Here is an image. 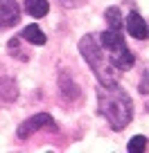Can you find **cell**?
<instances>
[{"instance_id":"cell-1","label":"cell","mask_w":149,"mask_h":153,"mask_svg":"<svg viewBox=\"0 0 149 153\" xmlns=\"http://www.w3.org/2000/svg\"><path fill=\"white\" fill-rule=\"evenodd\" d=\"M97 97H100V110L106 117V122L111 124V128L122 131L131 122V115H133L129 95L113 81V83H100Z\"/></svg>"},{"instance_id":"cell-2","label":"cell","mask_w":149,"mask_h":153,"mask_svg":"<svg viewBox=\"0 0 149 153\" xmlns=\"http://www.w3.org/2000/svg\"><path fill=\"white\" fill-rule=\"evenodd\" d=\"M79 52H82V56L88 61V65L93 68V72L97 74L100 83H113V81H115L113 74H111V70L106 68V63H104L102 48H97V43H95V38H93V36H84L82 41H79Z\"/></svg>"},{"instance_id":"cell-3","label":"cell","mask_w":149,"mask_h":153,"mask_svg":"<svg viewBox=\"0 0 149 153\" xmlns=\"http://www.w3.org/2000/svg\"><path fill=\"white\" fill-rule=\"evenodd\" d=\"M39 128H54L52 117H50V115L39 113V115H34V117H29V120H25L23 124L18 126V137L25 140V137H29L32 133H36Z\"/></svg>"},{"instance_id":"cell-4","label":"cell","mask_w":149,"mask_h":153,"mask_svg":"<svg viewBox=\"0 0 149 153\" xmlns=\"http://www.w3.org/2000/svg\"><path fill=\"white\" fill-rule=\"evenodd\" d=\"M20 18V9L16 0H0V27H11Z\"/></svg>"},{"instance_id":"cell-5","label":"cell","mask_w":149,"mask_h":153,"mask_svg":"<svg viewBox=\"0 0 149 153\" xmlns=\"http://www.w3.org/2000/svg\"><path fill=\"white\" fill-rule=\"evenodd\" d=\"M127 32H129L133 38H138V41H145V38L149 36V27H147L145 18L138 14V11H131V14L127 16Z\"/></svg>"},{"instance_id":"cell-6","label":"cell","mask_w":149,"mask_h":153,"mask_svg":"<svg viewBox=\"0 0 149 153\" xmlns=\"http://www.w3.org/2000/svg\"><path fill=\"white\" fill-rule=\"evenodd\" d=\"M133 63H136V59L127 45H122L118 50H111V65L113 68H118V70H131Z\"/></svg>"},{"instance_id":"cell-7","label":"cell","mask_w":149,"mask_h":153,"mask_svg":"<svg viewBox=\"0 0 149 153\" xmlns=\"http://www.w3.org/2000/svg\"><path fill=\"white\" fill-rule=\"evenodd\" d=\"M124 45V38H122V32L120 29H106V32H102V48L104 50H118Z\"/></svg>"},{"instance_id":"cell-8","label":"cell","mask_w":149,"mask_h":153,"mask_svg":"<svg viewBox=\"0 0 149 153\" xmlns=\"http://www.w3.org/2000/svg\"><path fill=\"white\" fill-rule=\"evenodd\" d=\"M25 9L34 18H43L50 11V5H48V0H25Z\"/></svg>"},{"instance_id":"cell-9","label":"cell","mask_w":149,"mask_h":153,"mask_svg":"<svg viewBox=\"0 0 149 153\" xmlns=\"http://www.w3.org/2000/svg\"><path fill=\"white\" fill-rule=\"evenodd\" d=\"M23 38L29 41V43H34V45H45V41H48L39 25H27V27L23 29Z\"/></svg>"},{"instance_id":"cell-10","label":"cell","mask_w":149,"mask_h":153,"mask_svg":"<svg viewBox=\"0 0 149 153\" xmlns=\"http://www.w3.org/2000/svg\"><path fill=\"white\" fill-rule=\"evenodd\" d=\"M104 14H106V20H109V25L113 29H122V14L118 7H109Z\"/></svg>"},{"instance_id":"cell-11","label":"cell","mask_w":149,"mask_h":153,"mask_svg":"<svg viewBox=\"0 0 149 153\" xmlns=\"http://www.w3.org/2000/svg\"><path fill=\"white\" fill-rule=\"evenodd\" d=\"M127 149H129V153H140L147 149V137L145 135H133V137L129 140V144H127Z\"/></svg>"},{"instance_id":"cell-12","label":"cell","mask_w":149,"mask_h":153,"mask_svg":"<svg viewBox=\"0 0 149 153\" xmlns=\"http://www.w3.org/2000/svg\"><path fill=\"white\" fill-rule=\"evenodd\" d=\"M138 90L142 92V95H149V68L145 70V76L140 79V86H138Z\"/></svg>"},{"instance_id":"cell-13","label":"cell","mask_w":149,"mask_h":153,"mask_svg":"<svg viewBox=\"0 0 149 153\" xmlns=\"http://www.w3.org/2000/svg\"><path fill=\"white\" fill-rule=\"evenodd\" d=\"M61 2H75V0H61Z\"/></svg>"}]
</instances>
